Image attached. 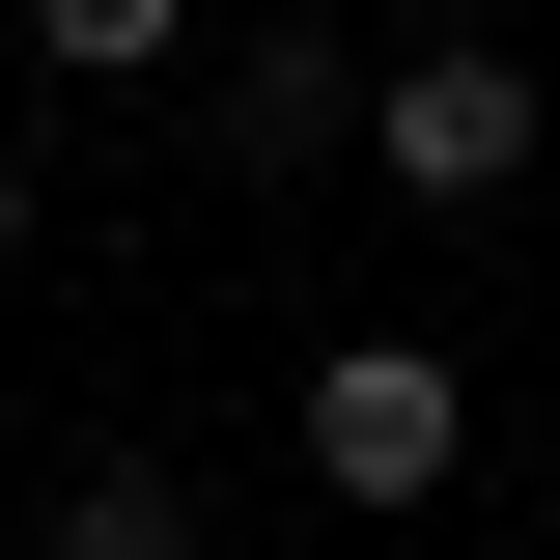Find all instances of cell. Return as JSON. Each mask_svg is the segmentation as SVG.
<instances>
[{
	"instance_id": "6da1fadb",
	"label": "cell",
	"mask_w": 560,
	"mask_h": 560,
	"mask_svg": "<svg viewBox=\"0 0 560 560\" xmlns=\"http://www.w3.org/2000/svg\"><path fill=\"white\" fill-rule=\"evenodd\" d=\"M308 477H337V504H448V477H477V364L364 308V337L308 364Z\"/></svg>"
},
{
	"instance_id": "7a4b0ae2",
	"label": "cell",
	"mask_w": 560,
	"mask_h": 560,
	"mask_svg": "<svg viewBox=\"0 0 560 560\" xmlns=\"http://www.w3.org/2000/svg\"><path fill=\"white\" fill-rule=\"evenodd\" d=\"M533 113H560L533 57H393V84H364V168H393L420 224H504V197H533Z\"/></svg>"
},
{
	"instance_id": "3957f363",
	"label": "cell",
	"mask_w": 560,
	"mask_h": 560,
	"mask_svg": "<svg viewBox=\"0 0 560 560\" xmlns=\"http://www.w3.org/2000/svg\"><path fill=\"white\" fill-rule=\"evenodd\" d=\"M364 84H393V57H337V28H253V84H224V113H253V140H364Z\"/></svg>"
},
{
	"instance_id": "277c9868",
	"label": "cell",
	"mask_w": 560,
	"mask_h": 560,
	"mask_svg": "<svg viewBox=\"0 0 560 560\" xmlns=\"http://www.w3.org/2000/svg\"><path fill=\"white\" fill-rule=\"evenodd\" d=\"M28 57H57V84H168V57H197V0H28Z\"/></svg>"
},
{
	"instance_id": "5b68a950",
	"label": "cell",
	"mask_w": 560,
	"mask_h": 560,
	"mask_svg": "<svg viewBox=\"0 0 560 560\" xmlns=\"http://www.w3.org/2000/svg\"><path fill=\"white\" fill-rule=\"evenodd\" d=\"M57 560H197V504H168V477H84V504H57Z\"/></svg>"
},
{
	"instance_id": "8992f818",
	"label": "cell",
	"mask_w": 560,
	"mask_h": 560,
	"mask_svg": "<svg viewBox=\"0 0 560 560\" xmlns=\"http://www.w3.org/2000/svg\"><path fill=\"white\" fill-rule=\"evenodd\" d=\"M0 253H28V197H0Z\"/></svg>"
}]
</instances>
